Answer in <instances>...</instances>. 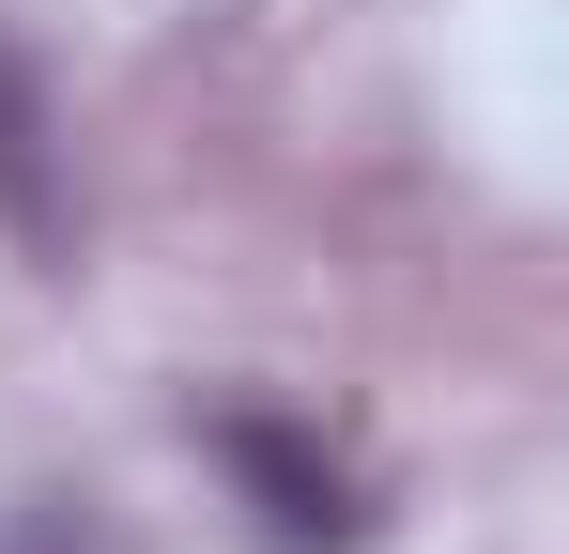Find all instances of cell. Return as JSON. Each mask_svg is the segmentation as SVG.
I'll return each instance as SVG.
<instances>
[{"label": "cell", "instance_id": "cell-1", "mask_svg": "<svg viewBox=\"0 0 569 554\" xmlns=\"http://www.w3.org/2000/svg\"><path fill=\"white\" fill-rule=\"evenodd\" d=\"M200 447H216V477L247 493V524H262V554H355V540H370L355 477H339V462L308 447L292 416H216Z\"/></svg>", "mask_w": 569, "mask_h": 554}, {"label": "cell", "instance_id": "cell-2", "mask_svg": "<svg viewBox=\"0 0 569 554\" xmlns=\"http://www.w3.org/2000/svg\"><path fill=\"white\" fill-rule=\"evenodd\" d=\"M0 216L31 263H62V155H47V92L16 62V31H0Z\"/></svg>", "mask_w": 569, "mask_h": 554}]
</instances>
